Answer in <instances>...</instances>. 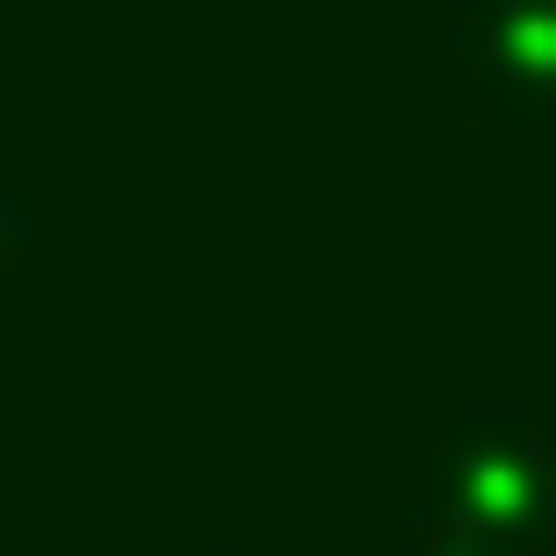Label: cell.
<instances>
[{"mask_svg": "<svg viewBox=\"0 0 556 556\" xmlns=\"http://www.w3.org/2000/svg\"><path fill=\"white\" fill-rule=\"evenodd\" d=\"M424 520L459 532V544H484V556L556 544V435H544V412L459 400L435 459H424Z\"/></svg>", "mask_w": 556, "mask_h": 556, "instance_id": "cell-1", "label": "cell"}, {"mask_svg": "<svg viewBox=\"0 0 556 556\" xmlns=\"http://www.w3.org/2000/svg\"><path fill=\"white\" fill-rule=\"evenodd\" d=\"M484 110H556V0H459Z\"/></svg>", "mask_w": 556, "mask_h": 556, "instance_id": "cell-2", "label": "cell"}, {"mask_svg": "<svg viewBox=\"0 0 556 556\" xmlns=\"http://www.w3.org/2000/svg\"><path fill=\"white\" fill-rule=\"evenodd\" d=\"M13 242H25V206H13V181H0V266H13Z\"/></svg>", "mask_w": 556, "mask_h": 556, "instance_id": "cell-3", "label": "cell"}, {"mask_svg": "<svg viewBox=\"0 0 556 556\" xmlns=\"http://www.w3.org/2000/svg\"><path fill=\"white\" fill-rule=\"evenodd\" d=\"M206 556H254V544H206Z\"/></svg>", "mask_w": 556, "mask_h": 556, "instance_id": "cell-4", "label": "cell"}]
</instances>
